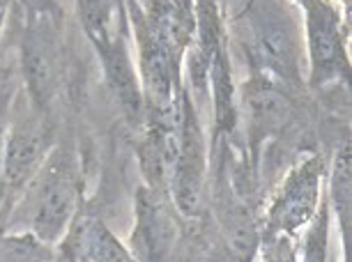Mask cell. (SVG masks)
<instances>
[{"label":"cell","instance_id":"cell-1","mask_svg":"<svg viewBox=\"0 0 352 262\" xmlns=\"http://www.w3.org/2000/svg\"><path fill=\"white\" fill-rule=\"evenodd\" d=\"M78 207V177L67 154H53L39 173L35 193L32 230L44 244L58 241L67 232Z\"/></svg>","mask_w":352,"mask_h":262},{"label":"cell","instance_id":"cell-2","mask_svg":"<svg viewBox=\"0 0 352 262\" xmlns=\"http://www.w3.org/2000/svg\"><path fill=\"white\" fill-rule=\"evenodd\" d=\"M322 166L318 157L307 159L288 175L270 210V232H297L316 217Z\"/></svg>","mask_w":352,"mask_h":262},{"label":"cell","instance_id":"cell-3","mask_svg":"<svg viewBox=\"0 0 352 262\" xmlns=\"http://www.w3.org/2000/svg\"><path fill=\"white\" fill-rule=\"evenodd\" d=\"M177 241V226L170 207L155 189H141L136 196V228L131 253L138 262H168Z\"/></svg>","mask_w":352,"mask_h":262},{"label":"cell","instance_id":"cell-4","mask_svg":"<svg viewBox=\"0 0 352 262\" xmlns=\"http://www.w3.org/2000/svg\"><path fill=\"white\" fill-rule=\"evenodd\" d=\"M170 191L177 210L187 217H196L201 212L203 200V175H205V145L201 127L191 111V104L184 116L182 145L177 152L175 164L170 168Z\"/></svg>","mask_w":352,"mask_h":262},{"label":"cell","instance_id":"cell-5","mask_svg":"<svg viewBox=\"0 0 352 262\" xmlns=\"http://www.w3.org/2000/svg\"><path fill=\"white\" fill-rule=\"evenodd\" d=\"M136 39H138V56H141L143 87L152 113L164 111L175 97V74L177 60L166 51L157 35L148 25V19L141 12H134Z\"/></svg>","mask_w":352,"mask_h":262},{"label":"cell","instance_id":"cell-6","mask_svg":"<svg viewBox=\"0 0 352 262\" xmlns=\"http://www.w3.org/2000/svg\"><path fill=\"white\" fill-rule=\"evenodd\" d=\"M23 76L35 106H46L58 85V46L53 30L44 19H37L23 37L21 46Z\"/></svg>","mask_w":352,"mask_h":262},{"label":"cell","instance_id":"cell-7","mask_svg":"<svg viewBox=\"0 0 352 262\" xmlns=\"http://www.w3.org/2000/svg\"><path fill=\"white\" fill-rule=\"evenodd\" d=\"M309 49L316 83H327L345 72V51L338 19L334 10L322 0H309Z\"/></svg>","mask_w":352,"mask_h":262},{"label":"cell","instance_id":"cell-8","mask_svg":"<svg viewBox=\"0 0 352 262\" xmlns=\"http://www.w3.org/2000/svg\"><path fill=\"white\" fill-rule=\"evenodd\" d=\"M65 234V255L69 262H138L134 253L90 214L74 217Z\"/></svg>","mask_w":352,"mask_h":262},{"label":"cell","instance_id":"cell-9","mask_svg":"<svg viewBox=\"0 0 352 262\" xmlns=\"http://www.w3.org/2000/svg\"><path fill=\"white\" fill-rule=\"evenodd\" d=\"M244 116H247L249 131L258 140L283 131L292 120V104L288 95H283L270 78L256 76L244 85L242 95Z\"/></svg>","mask_w":352,"mask_h":262},{"label":"cell","instance_id":"cell-10","mask_svg":"<svg viewBox=\"0 0 352 262\" xmlns=\"http://www.w3.org/2000/svg\"><path fill=\"white\" fill-rule=\"evenodd\" d=\"M46 147H49V138L37 122H25L16 131H12L3 147L5 184L12 189H21L44 164Z\"/></svg>","mask_w":352,"mask_h":262},{"label":"cell","instance_id":"cell-11","mask_svg":"<svg viewBox=\"0 0 352 262\" xmlns=\"http://www.w3.org/2000/svg\"><path fill=\"white\" fill-rule=\"evenodd\" d=\"M99 56H102L106 78L113 90V95L120 102L124 113L129 120H141L143 118V92H141V80H138L134 65L129 60L127 46L120 37H111L109 42L97 46Z\"/></svg>","mask_w":352,"mask_h":262},{"label":"cell","instance_id":"cell-12","mask_svg":"<svg viewBox=\"0 0 352 262\" xmlns=\"http://www.w3.org/2000/svg\"><path fill=\"white\" fill-rule=\"evenodd\" d=\"M256 49L258 56L272 72L278 74L281 78L297 76V51L292 44V37L283 21L278 19H261L256 23Z\"/></svg>","mask_w":352,"mask_h":262},{"label":"cell","instance_id":"cell-13","mask_svg":"<svg viewBox=\"0 0 352 262\" xmlns=\"http://www.w3.org/2000/svg\"><path fill=\"white\" fill-rule=\"evenodd\" d=\"M78 17L95 46H102L111 37H116L111 32L113 0H78Z\"/></svg>","mask_w":352,"mask_h":262},{"label":"cell","instance_id":"cell-14","mask_svg":"<svg viewBox=\"0 0 352 262\" xmlns=\"http://www.w3.org/2000/svg\"><path fill=\"white\" fill-rule=\"evenodd\" d=\"M49 248L35 234L0 239V262H46Z\"/></svg>","mask_w":352,"mask_h":262},{"label":"cell","instance_id":"cell-15","mask_svg":"<svg viewBox=\"0 0 352 262\" xmlns=\"http://www.w3.org/2000/svg\"><path fill=\"white\" fill-rule=\"evenodd\" d=\"M331 200H334L341 226H345V221H348V210H350V154H348V147H343L334 161Z\"/></svg>","mask_w":352,"mask_h":262},{"label":"cell","instance_id":"cell-16","mask_svg":"<svg viewBox=\"0 0 352 262\" xmlns=\"http://www.w3.org/2000/svg\"><path fill=\"white\" fill-rule=\"evenodd\" d=\"M311 221H314V228H311V234H309L304 262H324V246H327V207H320L318 219L314 217Z\"/></svg>","mask_w":352,"mask_h":262},{"label":"cell","instance_id":"cell-17","mask_svg":"<svg viewBox=\"0 0 352 262\" xmlns=\"http://www.w3.org/2000/svg\"><path fill=\"white\" fill-rule=\"evenodd\" d=\"M5 184V175H3V145H0V189Z\"/></svg>","mask_w":352,"mask_h":262}]
</instances>
